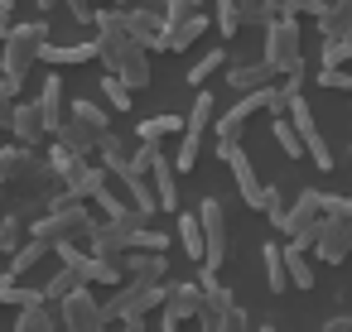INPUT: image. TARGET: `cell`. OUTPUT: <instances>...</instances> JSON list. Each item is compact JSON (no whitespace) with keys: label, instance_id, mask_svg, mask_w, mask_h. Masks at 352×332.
Masks as SVG:
<instances>
[{"label":"cell","instance_id":"obj_1","mask_svg":"<svg viewBox=\"0 0 352 332\" xmlns=\"http://www.w3.org/2000/svg\"><path fill=\"white\" fill-rule=\"evenodd\" d=\"M97 63H107V73H116L131 92L135 87H150V58H145V44L126 29L121 10L116 5H97Z\"/></svg>","mask_w":352,"mask_h":332},{"label":"cell","instance_id":"obj_2","mask_svg":"<svg viewBox=\"0 0 352 332\" xmlns=\"http://www.w3.org/2000/svg\"><path fill=\"white\" fill-rule=\"evenodd\" d=\"M49 44V20L39 15V20H30V25H15L10 34H6V44H0V73L6 78H30V68L39 63V49Z\"/></svg>","mask_w":352,"mask_h":332},{"label":"cell","instance_id":"obj_3","mask_svg":"<svg viewBox=\"0 0 352 332\" xmlns=\"http://www.w3.org/2000/svg\"><path fill=\"white\" fill-rule=\"evenodd\" d=\"M265 63L275 68V78L304 73V34H299V15H275V20L265 25Z\"/></svg>","mask_w":352,"mask_h":332},{"label":"cell","instance_id":"obj_4","mask_svg":"<svg viewBox=\"0 0 352 332\" xmlns=\"http://www.w3.org/2000/svg\"><path fill=\"white\" fill-rule=\"evenodd\" d=\"M92 231H97V217L82 207V202H68V207H58V212H44V217H34V226H30V236L34 241H49V246H78V241H92Z\"/></svg>","mask_w":352,"mask_h":332},{"label":"cell","instance_id":"obj_5","mask_svg":"<svg viewBox=\"0 0 352 332\" xmlns=\"http://www.w3.org/2000/svg\"><path fill=\"white\" fill-rule=\"evenodd\" d=\"M169 298V284H150V279H126L111 289V298L102 303L107 308V322H131V318H145L150 308H164Z\"/></svg>","mask_w":352,"mask_h":332},{"label":"cell","instance_id":"obj_6","mask_svg":"<svg viewBox=\"0 0 352 332\" xmlns=\"http://www.w3.org/2000/svg\"><path fill=\"white\" fill-rule=\"evenodd\" d=\"M208 29V15L193 5V0H164V29H160V44L164 54H184L188 44H198Z\"/></svg>","mask_w":352,"mask_h":332},{"label":"cell","instance_id":"obj_7","mask_svg":"<svg viewBox=\"0 0 352 332\" xmlns=\"http://www.w3.org/2000/svg\"><path fill=\"white\" fill-rule=\"evenodd\" d=\"M217 159L232 169V178H236V188H241V202L246 207H256V212H265V198H270V183H261V174H256V164L246 159V150H241V140L236 145H227V140H217Z\"/></svg>","mask_w":352,"mask_h":332},{"label":"cell","instance_id":"obj_8","mask_svg":"<svg viewBox=\"0 0 352 332\" xmlns=\"http://www.w3.org/2000/svg\"><path fill=\"white\" fill-rule=\"evenodd\" d=\"M323 193L318 188H304L294 202H289V217H285V236L289 241H299L304 250H314V241H318V226H323Z\"/></svg>","mask_w":352,"mask_h":332},{"label":"cell","instance_id":"obj_9","mask_svg":"<svg viewBox=\"0 0 352 332\" xmlns=\"http://www.w3.org/2000/svg\"><path fill=\"white\" fill-rule=\"evenodd\" d=\"M58 322H63V332H107V308L92 298V284L73 289L58 303Z\"/></svg>","mask_w":352,"mask_h":332},{"label":"cell","instance_id":"obj_10","mask_svg":"<svg viewBox=\"0 0 352 332\" xmlns=\"http://www.w3.org/2000/svg\"><path fill=\"white\" fill-rule=\"evenodd\" d=\"M198 217H203V270H222L227 265V207L217 202V198H203L198 202Z\"/></svg>","mask_w":352,"mask_h":332},{"label":"cell","instance_id":"obj_11","mask_svg":"<svg viewBox=\"0 0 352 332\" xmlns=\"http://www.w3.org/2000/svg\"><path fill=\"white\" fill-rule=\"evenodd\" d=\"M289 121H294V130H299V140H304V150H309L314 169H333L338 159H333V150H328V140H323V130H318V121H314V111H309L304 92L289 102Z\"/></svg>","mask_w":352,"mask_h":332},{"label":"cell","instance_id":"obj_12","mask_svg":"<svg viewBox=\"0 0 352 332\" xmlns=\"http://www.w3.org/2000/svg\"><path fill=\"white\" fill-rule=\"evenodd\" d=\"M314 255L323 265H342L352 255V212L347 217H323L318 226V241H314Z\"/></svg>","mask_w":352,"mask_h":332},{"label":"cell","instance_id":"obj_13","mask_svg":"<svg viewBox=\"0 0 352 332\" xmlns=\"http://www.w3.org/2000/svg\"><path fill=\"white\" fill-rule=\"evenodd\" d=\"M203 313V284L198 279H184V284H169V298H164V313H160V327L174 332L184 318H198Z\"/></svg>","mask_w":352,"mask_h":332},{"label":"cell","instance_id":"obj_14","mask_svg":"<svg viewBox=\"0 0 352 332\" xmlns=\"http://www.w3.org/2000/svg\"><path fill=\"white\" fill-rule=\"evenodd\" d=\"M135 231H140V226H135ZM135 231H131V226H121V222H107V217H102V222H97V231H92V241H87V250H92V255H102V260H121V255L135 246Z\"/></svg>","mask_w":352,"mask_h":332},{"label":"cell","instance_id":"obj_15","mask_svg":"<svg viewBox=\"0 0 352 332\" xmlns=\"http://www.w3.org/2000/svg\"><path fill=\"white\" fill-rule=\"evenodd\" d=\"M150 183H155L160 212H179V169L164 150H155V159H150Z\"/></svg>","mask_w":352,"mask_h":332},{"label":"cell","instance_id":"obj_16","mask_svg":"<svg viewBox=\"0 0 352 332\" xmlns=\"http://www.w3.org/2000/svg\"><path fill=\"white\" fill-rule=\"evenodd\" d=\"M44 159H34L30 145H0V183H30Z\"/></svg>","mask_w":352,"mask_h":332},{"label":"cell","instance_id":"obj_17","mask_svg":"<svg viewBox=\"0 0 352 332\" xmlns=\"http://www.w3.org/2000/svg\"><path fill=\"white\" fill-rule=\"evenodd\" d=\"M10 135H15V145H39L49 130H44V111H39V102H15V111H10Z\"/></svg>","mask_w":352,"mask_h":332},{"label":"cell","instance_id":"obj_18","mask_svg":"<svg viewBox=\"0 0 352 332\" xmlns=\"http://www.w3.org/2000/svg\"><path fill=\"white\" fill-rule=\"evenodd\" d=\"M116 178L126 183V193H131V207H135V212L150 222V217L160 212V198H155V183H150V174H145V169H135V164H126Z\"/></svg>","mask_w":352,"mask_h":332},{"label":"cell","instance_id":"obj_19","mask_svg":"<svg viewBox=\"0 0 352 332\" xmlns=\"http://www.w3.org/2000/svg\"><path fill=\"white\" fill-rule=\"evenodd\" d=\"M121 20H126V29L145 44V49H155L160 44V29H164V10H150V5H126L121 10Z\"/></svg>","mask_w":352,"mask_h":332},{"label":"cell","instance_id":"obj_20","mask_svg":"<svg viewBox=\"0 0 352 332\" xmlns=\"http://www.w3.org/2000/svg\"><path fill=\"white\" fill-rule=\"evenodd\" d=\"M121 270H126V279H150V284H164L169 255H160V250H126V255H121Z\"/></svg>","mask_w":352,"mask_h":332},{"label":"cell","instance_id":"obj_21","mask_svg":"<svg viewBox=\"0 0 352 332\" xmlns=\"http://www.w3.org/2000/svg\"><path fill=\"white\" fill-rule=\"evenodd\" d=\"M39 111H44V130L54 135L63 121H68V102H63V78L58 73H49L44 78V87H39Z\"/></svg>","mask_w":352,"mask_h":332},{"label":"cell","instance_id":"obj_22","mask_svg":"<svg viewBox=\"0 0 352 332\" xmlns=\"http://www.w3.org/2000/svg\"><path fill=\"white\" fill-rule=\"evenodd\" d=\"M270 82H275V68H270L265 58H261V63H236V68H227V87L241 92V97H246V92H261V87H270Z\"/></svg>","mask_w":352,"mask_h":332},{"label":"cell","instance_id":"obj_23","mask_svg":"<svg viewBox=\"0 0 352 332\" xmlns=\"http://www.w3.org/2000/svg\"><path fill=\"white\" fill-rule=\"evenodd\" d=\"M54 140H58L63 150L82 154V159H87V154H97V145H102V135H97V130H87V126H82V121H73V116L54 130Z\"/></svg>","mask_w":352,"mask_h":332},{"label":"cell","instance_id":"obj_24","mask_svg":"<svg viewBox=\"0 0 352 332\" xmlns=\"http://www.w3.org/2000/svg\"><path fill=\"white\" fill-rule=\"evenodd\" d=\"M15 332H63V322L49 308V298H39V303H30V308L15 313Z\"/></svg>","mask_w":352,"mask_h":332},{"label":"cell","instance_id":"obj_25","mask_svg":"<svg viewBox=\"0 0 352 332\" xmlns=\"http://www.w3.org/2000/svg\"><path fill=\"white\" fill-rule=\"evenodd\" d=\"M261 260H265V289H270V294H285V289H294V284H289V270H285V246L265 241Z\"/></svg>","mask_w":352,"mask_h":332},{"label":"cell","instance_id":"obj_26","mask_svg":"<svg viewBox=\"0 0 352 332\" xmlns=\"http://www.w3.org/2000/svg\"><path fill=\"white\" fill-rule=\"evenodd\" d=\"M314 20H318V34H323V39H328V34H347V29H352V0H328Z\"/></svg>","mask_w":352,"mask_h":332},{"label":"cell","instance_id":"obj_27","mask_svg":"<svg viewBox=\"0 0 352 332\" xmlns=\"http://www.w3.org/2000/svg\"><path fill=\"white\" fill-rule=\"evenodd\" d=\"M203 322V332H251V318H246V308H222V313H203L198 318Z\"/></svg>","mask_w":352,"mask_h":332},{"label":"cell","instance_id":"obj_28","mask_svg":"<svg viewBox=\"0 0 352 332\" xmlns=\"http://www.w3.org/2000/svg\"><path fill=\"white\" fill-rule=\"evenodd\" d=\"M270 135H275V145L285 150V159H304L309 150H304V140H299V130H294V121L289 116H270Z\"/></svg>","mask_w":352,"mask_h":332},{"label":"cell","instance_id":"obj_29","mask_svg":"<svg viewBox=\"0 0 352 332\" xmlns=\"http://www.w3.org/2000/svg\"><path fill=\"white\" fill-rule=\"evenodd\" d=\"M49 250H54L49 241H34V236H30V241H25L15 255H10V270H6V279H20V274H25V270H34V265H39Z\"/></svg>","mask_w":352,"mask_h":332},{"label":"cell","instance_id":"obj_30","mask_svg":"<svg viewBox=\"0 0 352 332\" xmlns=\"http://www.w3.org/2000/svg\"><path fill=\"white\" fill-rule=\"evenodd\" d=\"M285 270H289V284L294 289H314V265H309V255H304L299 241L285 246Z\"/></svg>","mask_w":352,"mask_h":332},{"label":"cell","instance_id":"obj_31","mask_svg":"<svg viewBox=\"0 0 352 332\" xmlns=\"http://www.w3.org/2000/svg\"><path fill=\"white\" fill-rule=\"evenodd\" d=\"M135 135H140L145 145H160L164 135H184V116H150V121L135 126Z\"/></svg>","mask_w":352,"mask_h":332},{"label":"cell","instance_id":"obj_32","mask_svg":"<svg viewBox=\"0 0 352 332\" xmlns=\"http://www.w3.org/2000/svg\"><path fill=\"white\" fill-rule=\"evenodd\" d=\"M82 284H87V279H82V270L63 265V270H54V279L44 284V298H49V303H63V298H68L73 289H82Z\"/></svg>","mask_w":352,"mask_h":332},{"label":"cell","instance_id":"obj_33","mask_svg":"<svg viewBox=\"0 0 352 332\" xmlns=\"http://www.w3.org/2000/svg\"><path fill=\"white\" fill-rule=\"evenodd\" d=\"M97 159H102V169H111V174H121L126 164H131V150H126V140L111 130V135H102V145H97Z\"/></svg>","mask_w":352,"mask_h":332},{"label":"cell","instance_id":"obj_34","mask_svg":"<svg viewBox=\"0 0 352 332\" xmlns=\"http://www.w3.org/2000/svg\"><path fill=\"white\" fill-rule=\"evenodd\" d=\"M174 231H179V241H184V250L203 260V250H208V246H203V217H198V212H179V226H174Z\"/></svg>","mask_w":352,"mask_h":332},{"label":"cell","instance_id":"obj_35","mask_svg":"<svg viewBox=\"0 0 352 332\" xmlns=\"http://www.w3.org/2000/svg\"><path fill=\"white\" fill-rule=\"evenodd\" d=\"M25 212H10V217H0V255H15L25 246Z\"/></svg>","mask_w":352,"mask_h":332},{"label":"cell","instance_id":"obj_36","mask_svg":"<svg viewBox=\"0 0 352 332\" xmlns=\"http://www.w3.org/2000/svg\"><path fill=\"white\" fill-rule=\"evenodd\" d=\"M68 116L73 121H82L87 130H97V135H111V121H107V111L97 106V102H73L68 106Z\"/></svg>","mask_w":352,"mask_h":332},{"label":"cell","instance_id":"obj_37","mask_svg":"<svg viewBox=\"0 0 352 332\" xmlns=\"http://www.w3.org/2000/svg\"><path fill=\"white\" fill-rule=\"evenodd\" d=\"M318 58H323V68H347V58H352V29L347 34H328Z\"/></svg>","mask_w":352,"mask_h":332},{"label":"cell","instance_id":"obj_38","mask_svg":"<svg viewBox=\"0 0 352 332\" xmlns=\"http://www.w3.org/2000/svg\"><path fill=\"white\" fill-rule=\"evenodd\" d=\"M49 164L58 169V178H63V188H68V183H73V178H78V174L87 169V159H82V154H73V150H63V145H54V154H49Z\"/></svg>","mask_w":352,"mask_h":332},{"label":"cell","instance_id":"obj_39","mask_svg":"<svg viewBox=\"0 0 352 332\" xmlns=\"http://www.w3.org/2000/svg\"><path fill=\"white\" fill-rule=\"evenodd\" d=\"M222 68H227V54H222V49L203 54V58H198V63L188 68V87H203V82H208L212 73H222Z\"/></svg>","mask_w":352,"mask_h":332},{"label":"cell","instance_id":"obj_40","mask_svg":"<svg viewBox=\"0 0 352 332\" xmlns=\"http://www.w3.org/2000/svg\"><path fill=\"white\" fill-rule=\"evenodd\" d=\"M102 97L111 102V111H131V87H126L116 73H107V78H102Z\"/></svg>","mask_w":352,"mask_h":332},{"label":"cell","instance_id":"obj_41","mask_svg":"<svg viewBox=\"0 0 352 332\" xmlns=\"http://www.w3.org/2000/svg\"><path fill=\"white\" fill-rule=\"evenodd\" d=\"M217 5V29H222V39H232L236 29H241V5L236 0H212Z\"/></svg>","mask_w":352,"mask_h":332},{"label":"cell","instance_id":"obj_42","mask_svg":"<svg viewBox=\"0 0 352 332\" xmlns=\"http://www.w3.org/2000/svg\"><path fill=\"white\" fill-rule=\"evenodd\" d=\"M236 5H241V25H270L275 20V10H270V0H236Z\"/></svg>","mask_w":352,"mask_h":332},{"label":"cell","instance_id":"obj_43","mask_svg":"<svg viewBox=\"0 0 352 332\" xmlns=\"http://www.w3.org/2000/svg\"><path fill=\"white\" fill-rule=\"evenodd\" d=\"M285 217H289V202H285V193L270 183V198H265V222H270L275 231H285Z\"/></svg>","mask_w":352,"mask_h":332},{"label":"cell","instance_id":"obj_44","mask_svg":"<svg viewBox=\"0 0 352 332\" xmlns=\"http://www.w3.org/2000/svg\"><path fill=\"white\" fill-rule=\"evenodd\" d=\"M131 250H160V255H164V250H169V236H164V231H155V226L145 222V226L135 231V246H131Z\"/></svg>","mask_w":352,"mask_h":332},{"label":"cell","instance_id":"obj_45","mask_svg":"<svg viewBox=\"0 0 352 332\" xmlns=\"http://www.w3.org/2000/svg\"><path fill=\"white\" fill-rule=\"evenodd\" d=\"M318 87H333V92H352V73H347V68H318Z\"/></svg>","mask_w":352,"mask_h":332},{"label":"cell","instance_id":"obj_46","mask_svg":"<svg viewBox=\"0 0 352 332\" xmlns=\"http://www.w3.org/2000/svg\"><path fill=\"white\" fill-rule=\"evenodd\" d=\"M15 102H20V78H6V73H0V111H15Z\"/></svg>","mask_w":352,"mask_h":332},{"label":"cell","instance_id":"obj_47","mask_svg":"<svg viewBox=\"0 0 352 332\" xmlns=\"http://www.w3.org/2000/svg\"><path fill=\"white\" fill-rule=\"evenodd\" d=\"M318 332H352V313H338V318H328Z\"/></svg>","mask_w":352,"mask_h":332},{"label":"cell","instance_id":"obj_48","mask_svg":"<svg viewBox=\"0 0 352 332\" xmlns=\"http://www.w3.org/2000/svg\"><path fill=\"white\" fill-rule=\"evenodd\" d=\"M111 332H145V318H131V322H116Z\"/></svg>","mask_w":352,"mask_h":332},{"label":"cell","instance_id":"obj_49","mask_svg":"<svg viewBox=\"0 0 352 332\" xmlns=\"http://www.w3.org/2000/svg\"><path fill=\"white\" fill-rule=\"evenodd\" d=\"M10 29H15V25H10V10L0 5V44H6V34H10Z\"/></svg>","mask_w":352,"mask_h":332},{"label":"cell","instance_id":"obj_50","mask_svg":"<svg viewBox=\"0 0 352 332\" xmlns=\"http://www.w3.org/2000/svg\"><path fill=\"white\" fill-rule=\"evenodd\" d=\"M39 5V15H49V10H58V5H73V0H34Z\"/></svg>","mask_w":352,"mask_h":332},{"label":"cell","instance_id":"obj_51","mask_svg":"<svg viewBox=\"0 0 352 332\" xmlns=\"http://www.w3.org/2000/svg\"><path fill=\"white\" fill-rule=\"evenodd\" d=\"M251 332H280V327H275V322H265V327H251Z\"/></svg>","mask_w":352,"mask_h":332},{"label":"cell","instance_id":"obj_52","mask_svg":"<svg viewBox=\"0 0 352 332\" xmlns=\"http://www.w3.org/2000/svg\"><path fill=\"white\" fill-rule=\"evenodd\" d=\"M6 126H10V116H0V130H6Z\"/></svg>","mask_w":352,"mask_h":332},{"label":"cell","instance_id":"obj_53","mask_svg":"<svg viewBox=\"0 0 352 332\" xmlns=\"http://www.w3.org/2000/svg\"><path fill=\"white\" fill-rule=\"evenodd\" d=\"M193 5H198V10H203V5H208V0H193Z\"/></svg>","mask_w":352,"mask_h":332},{"label":"cell","instance_id":"obj_54","mask_svg":"<svg viewBox=\"0 0 352 332\" xmlns=\"http://www.w3.org/2000/svg\"><path fill=\"white\" fill-rule=\"evenodd\" d=\"M347 159H352V145H347Z\"/></svg>","mask_w":352,"mask_h":332}]
</instances>
